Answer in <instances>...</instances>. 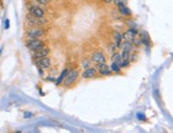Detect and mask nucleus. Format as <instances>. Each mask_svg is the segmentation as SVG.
Returning <instances> with one entry per match:
<instances>
[{
  "label": "nucleus",
  "instance_id": "0eeeda50",
  "mask_svg": "<svg viewBox=\"0 0 173 133\" xmlns=\"http://www.w3.org/2000/svg\"><path fill=\"white\" fill-rule=\"evenodd\" d=\"M91 61L95 63H105L106 58H105V56L103 55L102 52L95 51L93 53V55H91Z\"/></svg>",
  "mask_w": 173,
  "mask_h": 133
},
{
  "label": "nucleus",
  "instance_id": "a211bd4d",
  "mask_svg": "<svg viewBox=\"0 0 173 133\" xmlns=\"http://www.w3.org/2000/svg\"><path fill=\"white\" fill-rule=\"evenodd\" d=\"M34 1H36L37 3L41 4V6H47V4L50 3L51 0H34Z\"/></svg>",
  "mask_w": 173,
  "mask_h": 133
},
{
  "label": "nucleus",
  "instance_id": "423d86ee",
  "mask_svg": "<svg viewBox=\"0 0 173 133\" xmlns=\"http://www.w3.org/2000/svg\"><path fill=\"white\" fill-rule=\"evenodd\" d=\"M35 61H36V65H37L38 69H41V70H47V69H49L51 66V59L49 56L37 59V60H35Z\"/></svg>",
  "mask_w": 173,
  "mask_h": 133
},
{
  "label": "nucleus",
  "instance_id": "1a4fd4ad",
  "mask_svg": "<svg viewBox=\"0 0 173 133\" xmlns=\"http://www.w3.org/2000/svg\"><path fill=\"white\" fill-rule=\"evenodd\" d=\"M96 70L97 72H99L101 75H110L112 73V70H110V66L105 63H96Z\"/></svg>",
  "mask_w": 173,
  "mask_h": 133
},
{
  "label": "nucleus",
  "instance_id": "7ed1b4c3",
  "mask_svg": "<svg viewBox=\"0 0 173 133\" xmlns=\"http://www.w3.org/2000/svg\"><path fill=\"white\" fill-rule=\"evenodd\" d=\"M26 46L31 52H36L45 46V41L41 39H31L28 38L26 40Z\"/></svg>",
  "mask_w": 173,
  "mask_h": 133
},
{
  "label": "nucleus",
  "instance_id": "aec40b11",
  "mask_svg": "<svg viewBox=\"0 0 173 133\" xmlns=\"http://www.w3.org/2000/svg\"><path fill=\"white\" fill-rule=\"evenodd\" d=\"M6 29H9V20L6 21V26H4Z\"/></svg>",
  "mask_w": 173,
  "mask_h": 133
},
{
  "label": "nucleus",
  "instance_id": "4468645a",
  "mask_svg": "<svg viewBox=\"0 0 173 133\" xmlns=\"http://www.w3.org/2000/svg\"><path fill=\"white\" fill-rule=\"evenodd\" d=\"M68 69H65V70H63V72L61 73V75L58 76V78L56 79L55 81V85L56 86H58V85H61L62 83L64 81V79H65V77H66V75H67V73H68Z\"/></svg>",
  "mask_w": 173,
  "mask_h": 133
},
{
  "label": "nucleus",
  "instance_id": "6ab92c4d",
  "mask_svg": "<svg viewBox=\"0 0 173 133\" xmlns=\"http://www.w3.org/2000/svg\"><path fill=\"white\" fill-rule=\"evenodd\" d=\"M103 2H104L105 4H110L114 2V0H103Z\"/></svg>",
  "mask_w": 173,
  "mask_h": 133
},
{
  "label": "nucleus",
  "instance_id": "dca6fc26",
  "mask_svg": "<svg viewBox=\"0 0 173 133\" xmlns=\"http://www.w3.org/2000/svg\"><path fill=\"white\" fill-rule=\"evenodd\" d=\"M82 66H83L84 70H85V69L90 68V60H88V59H85V60H83L82 61Z\"/></svg>",
  "mask_w": 173,
  "mask_h": 133
},
{
  "label": "nucleus",
  "instance_id": "ddd939ff",
  "mask_svg": "<svg viewBox=\"0 0 173 133\" xmlns=\"http://www.w3.org/2000/svg\"><path fill=\"white\" fill-rule=\"evenodd\" d=\"M112 62L117 63V65H119L121 66V63H122V57H121V54L114 53L113 56H112Z\"/></svg>",
  "mask_w": 173,
  "mask_h": 133
},
{
  "label": "nucleus",
  "instance_id": "f03ea898",
  "mask_svg": "<svg viewBox=\"0 0 173 133\" xmlns=\"http://www.w3.org/2000/svg\"><path fill=\"white\" fill-rule=\"evenodd\" d=\"M47 31L43 26H32L26 30V36L31 39H41L46 35Z\"/></svg>",
  "mask_w": 173,
  "mask_h": 133
},
{
  "label": "nucleus",
  "instance_id": "f3484780",
  "mask_svg": "<svg viewBox=\"0 0 173 133\" xmlns=\"http://www.w3.org/2000/svg\"><path fill=\"white\" fill-rule=\"evenodd\" d=\"M127 1L128 0H114L113 3L115 4L116 6H120V4H125L127 3Z\"/></svg>",
  "mask_w": 173,
  "mask_h": 133
},
{
  "label": "nucleus",
  "instance_id": "9d476101",
  "mask_svg": "<svg viewBox=\"0 0 173 133\" xmlns=\"http://www.w3.org/2000/svg\"><path fill=\"white\" fill-rule=\"evenodd\" d=\"M96 73H97V70H96V68H93V66H90V68L85 69V70H84V72L82 73V77L84 78V79L93 78V77H95Z\"/></svg>",
  "mask_w": 173,
  "mask_h": 133
},
{
  "label": "nucleus",
  "instance_id": "9b49d317",
  "mask_svg": "<svg viewBox=\"0 0 173 133\" xmlns=\"http://www.w3.org/2000/svg\"><path fill=\"white\" fill-rule=\"evenodd\" d=\"M118 10H119V12L122 15H124V16H130L131 15V11L130 9L125 6V4H120V6H118Z\"/></svg>",
  "mask_w": 173,
  "mask_h": 133
},
{
  "label": "nucleus",
  "instance_id": "f8f14e48",
  "mask_svg": "<svg viewBox=\"0 0 173 133\" xmlns=\"http://www.w3.org/2000/svg\"><path fill=\"white\" fill-rule=\"evenodd\" d=\"M114 38H115L116 48H120L121 43H122V35H121L120 33H118V32H115V34H114Z\"/></svg>",
  "mask_w": 173,
  "mask_h": 133
},
{
  "label": "nucleus",
  "instance_id": "f257e3e1",
  "mask_svg": "<svg viewBox=\"0 0 173 133\" xmlns=\"http://www.w3.org/2000/svg\"><path fill=\"white\" fill-rule=\"evenodd\" d=\"M26 24L28 26V28H32V26H44L45 24L48 23V19L46 17H34L31 14H27L26 18H24Z\"/></svg>",
  "mask_w": 173,
  "mask_h": 133
},
{
  "label": "nucleus",
  "instance_id": "39448f33",
  "mask_svg": "<svg viewBox=\"0 0 173 133\" xmlns=\"http://www.w3.org/2000/svg\"><path fill=\"white\" fill-rule=\"evenodd\" d=\"M28 13L31 14L32 16L34 17H38V18H41V17H45V10L43 9L41 6H36V4H30L28 7Z\"/></svg>",
  "mask_w": 173,
  "mask_h": 133
},
{
  "label": "nucleus",
  "instance_id": "2eb2a0df",
  "mask_svg": "<svg viewBox=\"0 0 173 133\" xmlns=\"http://www.w3.org/2000/svg\"><path fill=\"white\" fill-rule=\"evenodd\" d=\"M110 68V70H112V72H115V73H120V71H121V66L115 62H112Z\"/></svg>",
  "mask_w": 173,
  "mask_h": 133
},
{
  "label": "nucleus",
  "instance_id": "20e7f679",
  "mask_svg": "<svg viewBox=\"0 0 173 133\" xmlns=\"http://www.w3.org/2000/svg\"><path fill=\"white\" fill-rule=\"evenodd\" d=\"M79 77V71L76 69H73V70H69L67 75H66L65 79L63 81L64 87H71L73 83H76V80L78 79Z\"/></svg>",
  "mask_w": 173,
  "mask_h": 133
},
{
  "label": "nucleus",
  "instance_id": "6e6552de",
  "mask_svg": "<svg viewBox=\"0 0 173 133\" xmlns=\"http://www.w3.org/2000/svg\"><path fill=\"white\" fill-rule=\"evenodd\" d=\"M49 54H50V49L44 46V48L41 49V50L33 52V59L34 60H37V59L47 57V56H49Z\"/></svg>",
  "mask_w": 173,
  "mask_h": 133
},
{
  "label": "nucleus",
  "instance_id": "412c9836",
  "mask_svg": "<svg viewBox=\"0 0 173 133\" xmlns=\"http://www.w3.org/2000/svg\"><path fill=\"white\" fill-rule=\"evenodd\" d=\"M1 52H2V48H0V55H1Z\"/></svg>",
  "mask_w": 173,
  "mask_h": 133
}]
</instances>
